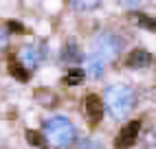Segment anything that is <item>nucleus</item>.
<instances>
[{
    "instance_id": "nucleus-8",
    "label": "nucleus",
    "mask_w": 156,
    "mask_h": 149,
    "mask_svg": "<svg viewBox=\"0 0 156 149\" xmlns=\"http://www.w3.org/2000/svg\"><path fill=\"white\" fill-rule=\"evenodd\" d=\"M103 64H106V61H103L101 57L90 55L88 61H86V70H84V72L88 74V77H92V79H99L101 74H103Z\"/></svg>"
},
{
    "instance_id": "nucleus-7",
    "label": "nucleus",
    "mask_w": 156,
    "mask_h": 149,
    "mask_svg": "<svg viewBox=\"0 0 156 149\" xmlns=\"http://www.w3.org/2000/svg\"><path fill=\"white\" fill-rule=\"evenodd\" d=\"M7 68H9V74H11L13 79H18V81H29V68H24V64L20 61V59H16V57H11L9 59V64H7Z\"/></svg>"
},
{
    "instance_id": "nucleus-1",
    "label": "nucleus",
    "mask_w": 156,
    "mask_h": 149,
    "mask_svg": "<svg viewBox=\"0 0 156 149\" xmlns=\"http://www.w3.org/2000/svg\"><path fill=\"white\" fill-rule=\"evenodd\" d=\"M106 103L108 112L114 116V119H126L130 114V110L134 108V90L128 88V86H110L106 90Z\"/></svg>"
},
{
    "instance_id": "nucleus-12",
    "label": "nucleus",
    "mask_w": 156,
    "mask_h": 149,
    "mask_svg": "<svg viewBox=\"0 0 156 149\" xmlns=\"http://www.w3.org/2000/svg\"><path fill=\"white\" fill-rule=\"evenodd\" d=\"M70 5L77 11H92V9L99 7V0H70Z\"/></svg>"
},
{
    "instance_id": "nucleus-16",
    "label": "nucleus",
    "mask_w": 156,
    "mask_h": 149,
    "mask_svg": "<svg viewBox=\"0 0 156 149\" xmlns=\"http://www.w3.org/2000/svg\"><path fill=\"white\" fill-rule=\"evenodd\" d=\"M77 149H103V147H101V143L92 140V138H86V140H81V143H79Z\"/></svg>"
},
{
    "instance_id": "nucleus-11",
    "label": "nucleus",
    "mask_w": 156,
    "mask_h": 149,
    "mask_svg": "<svg viewBox=\"0 0 156 149\" xmlns=\"http://www.w3.org/2000/svg\"><path fill=\"white\" fill-rule=\"evenodd\" d=\"M84 77H86V72L81 68H70L64 74V83H66V86H79V83L84 81Z\"/></svg>"
},
{
    "instance_id": "nucleus-9",
    "label": "nucleus",
    "mask_w": 156,
    "mask_h": 149,
    "mask_svg": "<svg viewBox=\"0 0 156 149\" xmlns=\"http://www.w3.org/2000/svg\"><path fill=\"white\" fill-rule=\"evenodd\" d=\"M20 61L24 64V68H35L37 61H40V55L33 46H27V48L20 50Z\"/></svg>"
},
{
    "instance_id": "nucleus-19",
    "label": "nucleus",
    "mask_w": 156,
    "mask_h": 149,
    "mask_svg": "<svg viewBox=\"0 0 156 149\" xmlns=\"http://www.w3.org/2000/svg\"><path fill=\"white\" fill-rule=\"evenodd\" d=\"M121 2H123V5H128V7H136L141 0H121Z\"/></svg>"
},
{
    "instance_id": "nucleus-2",
    "label": "nucleus",
    "mask_w": 156,
    "mask_h": 149,
    "mask_svg": "<svg viewBox=\"0 0 156 149\" xmlns=\"http://www.w3.org/2000/svg\"><path fill=\"white\" fill-rule=\"evenodd\" d=\"M44 134H46V140L62 149V147H68L73 143V138H75V127L68 119L64 116H53V119H48L46 125H44Z\"/></svg>"
},
{
    "instance_id": "nucleus-10",
    "label": "nucleus",
    "mask_w": 156,
    "mask_h": 149,
    "mask_svg": "<svg viewBox=\"0 0 156 149\" xmlns=\"http://www.w3.org/2000/svg\"><path fill=\"white\" fill-rule=\"evenodd\" d=\"M132 20H134L141 29H147V31H154V33H156V20H154L152 16L141 13V11H134V13H132Z\"/></svg>"
},
{
    "instance_id": "nucleus-18",
    "label": "nucleus",
    "mask_w": 156,
    "mask_h": 149,
    "mask_svg": "<svg viewBox=\"0 0 156 149\" xmlns=\"http://www.w3.org/2000/svg\"><path fill=\"white\" fill-rule=\"evenodd\" d=\"M145 143H147V147H156V125L150 130V134H147V140H145Z\"/></svg>"
},
{
    "instance_id": "nucleus-14",
    "label": "nucleus",
    "mask_w": 156,
    "mask_h": 149,
    "mask_svg": "<svg viewBox=\"0 0 156 149\" xmlns=\"http://www.w3.org/2000/svg\"><path fill=\"white\" fill-rule=\"evenodd\" d=\"M35 99L42 103V105H55V103H57V97H55L51 90H37V92H35Z\"/></svg>"
},
{
    "instance_id": "nucleus-15",
    "label": "nucleus",
    "mask_w": 156,
    "mask_h": 149,
    "mask_svg": "<svg viewBox=\"0 0 156 149\" xmlns=\"http://www.w3.org/2000/svg\"><path fill=\"white\" fill-rule=\"evenodd\" d=\"M64 59H66V61H75V59H79V50H77V46L73 44V42H68L66 48H64Z\"/></svg>"
},
{
    "instance_id": "nucleus-4",
    "label": "nucleus",
    "mask_w": 156,
    "mask_h": 149,
    "mask_svg": "<svg viewBox=\"0 0 156 149\" xmlns=\"http://www.w3.org/2000/svg\"><path fill=\"white\" fill-rule=\"evenodd\" d=\"M141 132V121H130L128 125L121 127V132L114 138V147L117 149H130L134 143H136V136Z\"/></svg>"
},
{
    "instance_id": "nucleus-3",
    "label": "nucleus",
    "mask_w": 156,
    "mask_h": 149,
    "mask_svg": "<svg viewBox=\"0 0 156 149\" xmlns=\"http://www.w3.org/2000/svg\"><path fill=\"white\" fill-rule=\"evenodd\" d=\"M121 48V42L114 37L112 33H101L95 37V42H92V55L101 57L103 61H110L117 57V53Z\"/></svg>"
},
{
    "instance_id": "nucleus-17",
    "label": "nucleus",
    "mask_w": 156,
    "mask_h": 149,
    "mask_svg": "<svg viewBox=\"0 0 156 149\" xmlns=\"http://www.w3.org/2000/svg\"><path fill=\"white\" fill-rule=\"evenodd\" d=\"M7 26H9V31H11V33H27L24 24H22V22H16V20H9Z\"/></svg>"
},
{
    "instance_id": "nucleus-13",
    "label": "nucleus",
    "mask_w": 156,
    "mask_h": 149,
    "mask_svg": "<svg viewBox=\"0 0 156 149\" xmlns=\"http://www.w3.org/2000/svg\"><path fill=\"white\" fill-rule=\"evenodd\" d=\"M27 140H29V145L40 147V149H44V147H46V140L42 138V134L35 132V130H27Z\"/></svg>"
},
{
    "instance_id": "nucleus-5",
    "label": "nucleus",
    "mask_w": 156,
    "mask_h": 149,
    "mask_svg": "<svg viewBox=\"0 0 156 149\" xmlns=\"http://www.w3.org/2000/svg\"><path fill=\"white\" fill-rule=\"evenodd\" d=\"M84 108H86V116H88L90 125H97L101 121V116H103V101H101V97L88 94L86 101H84Z\"/></svg>"
},
{
    "instance_id": "nucleus-6",
    "label": "nucleus",
    "mask_w": 156,
    "mask_h": 149,
    "mask_svg": "<svg viewBox=\"0 0 156 149\" xmlns=\"http://www.w3.org/2000/svg\"><path fill=\"white\" fill-rule=\"evenodd\" d=\"M152 61H154V57L150 55L147 50L134 48L130 55L126 57V66L128 68H147V66H152Z\"/></svg>"
}]
</instances>
